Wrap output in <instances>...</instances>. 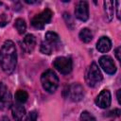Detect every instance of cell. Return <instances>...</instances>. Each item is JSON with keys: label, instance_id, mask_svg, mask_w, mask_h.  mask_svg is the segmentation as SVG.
Segmentation results:
<instances>
[{"label": "cell", "instance_id": "obj_18", "mask_svg": "<svg viewBox=\"0 0 121 121\" xmlns=\"http://www.w3.org/2000/svg\"><path fill=\"white\" fill-rule=\"evenodd\" d=\"M15 27H16V29H17L19 34L25 33L26 29V25L25 20H23L21 18L16 19V21H15Z\"/></svg>", "mask_w": 121, "mask_h": 121}, {"label": "cell", "instance_id": "obj_23", "mask_svg": "<svg viewBox=\"0 0 121 121\" xmlns=\"http://www.w3.org/2000/svg\"><path fill=\"white\" fill-rule=\"evenodd\" d=\"M115 5H116V9H117V18L120 19V12H119V5H120V2L119 1H116L115 2Z\"/></svg>", "mask_w": 121, "mask_h": 121}, {"label": "cell", "instance_id": "obj_15", "mask_svg": "<svg viewBox=\"0 0 121 121\" xmlns=\"http://www.w3.org/2000/svg\"><path fill=\"white\" fill-rule=\"evenodd\" d=\"M104 12H105V19L107 22H111L113 18L114 14V2L112 1H104Z\"/></svg>", "mask_w": 121, "mask_h": 121}, {"label": "cell", "instance_id": "obj_14", "mask_svg": "<svg viewBox=\"0 0 121 121\" xmlns=\"http://www.w3.org/2000/svg\"><path fill=\"white\" fill-rule=\"evenodd\" d=\"M112 48V42L108 37H101L96 43V49L101 53H106Z\"/></svg>", "mask_w": 121, "mask_h": 121}, {"label": "cell", "instance_id": "obj_22", "mask_svg": "<svg viewBox=\"0 0 121 121\" xmlns=\"http://www.w3.org/2000/svg\"><path fill=\"white\" fill-rule=\"evenodd\" d=\"M120 50H121L120 46H119V47H117V48L114 50V54H115V57H116L117 60H121V58H120Z\"/></svg>", "mask_w": 121, "mask_h": 121}, {"label": "cell", "instance_id": "obj_9", "mask_svg": "<svg viewBox=\"0 0 121 121\" xmlns=\"http://www.w3.org/2000/svg\"><path fill=\"white\" fill-rule=\"evenodd\" d=\"M100 67L109 75H113L116 72V66L110 56H102L98 60Z\"/></svg>", "mask_w": 121, "mask_h": 121}, {"label": "cell", "instance_id": "obj_7", "mask_svg": "<svg viewBox=\"0 0 121 121\" xmlns=\"http://www.w3.org/2000/svg\"><path fill=\"white\" fill-rule=\"evenodd\" d=\"M12 105L11 102V95L9 92L7 86L0 82V109L6 110L9 109Z\"/></svg>", "mask_w": 121, "mask_h": 121}, {"label": "cell", "instance_id": "obj_24", "mask_svg": "<svg viewBox=\"0 0 121 121\" xmlns=\"http://www.w3.org/2000/svg\"><path fill=\"white\" fill-rule=\"evenodd\" d=\"M120 93H121V90L120 89L117 90V101H118L119 104H120Z\"/></svg>", "mask_w": 121, "mask_h": 121}, {"label": "cell", "instance_id": "obj_4", "mask_svg": "<svg viewBox=\"0 0 121 121\" xmlns=\"http://www.w3.org/2000/svg\"><path fill=\"white\" fill-rule=\"evenodd\" d=\"M83 95V87L79 83H73L71 85H67L63 89V96L66 98L69 97L74 102L80 101Z\"/></svg>", "mask_w": 121, "mask_h": 121}, {"label": "cell", "instance_id": "obj_11", "mask_svg": "<svg viewBox=\"0 0 121 121\" xmlns=\"http://www.w3.org/2000/svg\"><path fill=\"white\" fill-rule=\"evenodd\" d=\"M51 47L52 49H58L60 47L61 45V43H60V37L57 33L53 32V31H48L46 32L45 34V40H44Z\"/></svg>", "mask_w": 121, "mask_h": 121}, {"label": "cell", "instance_id": "obj_20", "mask_svg": "<svg viewBox=\"0 0 121 121\" xmlns=\"http://www.w3.org/2000/svg\"><path fill=\"white\" fill-rule=\"evenodd\" d=\"M80 120L81 121H96L95 118L94 117V115H92L87 111H83L81 112V114H80Z\"/></svg>", "mask_w": 121, "mask_h": 121}, {"label": "cell", "instance_id": "obj_16", "mask_svg": "<svg viewBox=\"0 0 121 121\" xmlns=\"http://www.w3.org/2000/svg\"><path fill=\"white\" fill-rule=\"evenodd\" d=\"M78 37H79L81 42L87 43H90L93 40V32L89 28L85 27V28H82L80 30V32L78 34Z\"/></svg>", "mask_w": 121, "mask_h": 121}, {"label": "cell", "instance_id": "obj_19", "mask_svg": "<svg viewBox=\"0 0 121 121\" xmlns=\"http://www.w3.org/2000/svg\"><path fill=\"white\" fill-rule=\"evenodd\" d=\"M40 51L43 53V54H46V55H50L52 52H53V49L52 47L45 42H42L41 43V46H40Z\"/></svg>", "mask_w": 121, "mask_h": 121}, {"label": "cell", "instance_id": "obj_25", "mask_svg": "<svg viewBox=\"0 0 121 121\" xmlns=\"http://www.w3.org/2000/svg\"><path fill=\"white\" fill-rule=\"evenodd\" d=\"M0 121H9V119L7 117V116H3L2 118H1V120Z\"/></svg>", "mask_w": 121, "mask_h": 121}, {"label": "cell", "instance_id": "obj_13", "mask_svg": "<svg viewBox=\"0 0 121 121\" xmlns=\"http://www.w3.org/2000/svg\"><path fill=\"white\" fill-rule=\"evenodd\" d=\"M22 44H23L24 49L26 52H28V53L32 52L33 49H34V47H35V45H36V39H35L34 35H32V34L26 35L25 38L23 39Z\"/></svg>", "mask_w": 121, "mask_h": 121}, {"label": "cell", "instance_id": "obj_17", "mask_svg": "<svg viewBox=\"0 0 121 121\" xmlns=\"http://www.w3.org/2000/svg\"><path fill=\"white\" fill-rule=\"evenodd\" d=\"M28 98V95L26 91L24 90H18L15 94V99L18 103L22 104V103H25Z\"/></svg>", "mask_w": 121, "mask_h": 121}, {"label": "cell", "instance_id": "obj_1", "mask_svg": "<svg viewBox=\"0 0 121 121\" xmlns=\"http://www.w3.org/2000/svg\"><path fill=\"white\" fill-rule=\"evenodd\" d=\"M17 64L16 47L12 41H6L0 48V66L2 70L9 75L13 73Z\"/></svg>", "mask_w": 121, "mask_h": 121}, {"label": "cell", "instance_id": "obj_8", "mask_svg": "<svg viewBox=\"0 0 121 121\" xmlns=\"http://www.w3.org/2000/svg\"><path fill=\"white\" fill-rule=\"evenodd\" d=\"M75 15L80 21H87L89 19V6L86 1H79L75 9Z\"/></svg>", "mask_w": 121, "mask_h": 121}, {"label": "cell", "instance_id": "obj_2", "mask_svg": "<svg viewBox=\"0 0 121 121\" xmlns=\"http://www.w3.org/2000/svg\"><path fill=\"white\" fill-rule=\"evenodd\" d=\"M43 88L48 93H54L59 86V78L53 70H46L41 76Z\"/></svg>", "mask_w": 121, "mask_h": 121}, {"label": "cell", "instance_id": "obj_21", "mask_svg": "<svg viewBox=\"0 0 121 121\" xmlns=\"http://www.w3.org/2000/svg\"><path fill=\"white\" fill-rule=\"evenodd\" d=\"M37 117H38L37 112L35 111H32L28 112L27 116L26 117V121H37Z\"/></svg>", "mask_w": 121, "mask_h": 121}, {"label": "cell", "instance_id": "obj_5", "mask_svg": "<svg viewBox=\"0 0 121 121\" xmlns=\"http://www.w3.org/2000/svg\"><path fill=\"white\" fill-rule=\"evenodd\" d=\"M53 16V12L49 9H45L41 13L35 15L31 20V25L38 29H43L45 25L50 23Z\"/></svg>", "mask_w": 121, "mask_h": 121}, {"label": "cell", "instance_id": "obj_6", "mask_svg": "<svg viewBox=\"0 0 121 121\" xmlns=\"http://www.w3.org/2000/svg\"><path fill=\"white\" fill-rule=\"evenodd\" d=\"M53 66L60 73L63 75L69 74L72 71L73 63L72 60L67 57H58L55 59L53 62Z\"/></svg>", "mask_w": 121, "mask_h": 121}, {"label": "cell", "instance_id": "obj_3", "mask_svg": "<svg viewBox=\"0 0 121 121\" xmlns=\"http://www.w3.org/2000/svg\"><path fill=\"white\" fill-rule=\"evenodd\" d=\"M102 78L103 77L98 66L95 62H92L85 73V82L89 87H95L101 82Z\"/></svg>", "mask_w": 121, "mask_h": 121}, {"label": "cell", "instance_id": "obj_10", "mask_svg": "<svg viewBox=\"0 0 121 121\" xmlns=\"http://www.w3.org/2000/svg\"><path fill=\"white\" fill-rule=\"evenodd\" d=\"M96 106H98L101 109H106L111 105L112 102V96H111V93L108 90H102L99 95L96 96L95 100Z\"/></svg>", "mask_w": 121, "mask_h": 121}, {"label": "cell", "instance_id": "obj_12", "mask_svg": "<svg viewBox=\"0 0 121 121\" xmlns=\"http://www.w3.org/2000/svg\"><path fill=\"white\" fill-rule=\"evenodd\" d=\"M11 113L15 121H23L26 117V110L20 103H14L11 105Z\"/></svg>", "mask_w": 121, "mask_h": 121}]
</instances>
